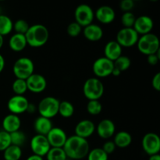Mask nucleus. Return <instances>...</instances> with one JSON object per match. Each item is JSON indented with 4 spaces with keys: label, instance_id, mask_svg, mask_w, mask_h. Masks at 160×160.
<instances>
[{
    "label": "nucleus",
    "instance_id": "nucleus-1",
    "mask_svg": "<svg viewBox=\"0 0 160 160\" xmlns=\"http://www.w3.org/2000/svg\"><path fill=\"white\" fill-rule=\"evenodd\" d=\"M62 148L67 155V157L71 159H84L90 151L87 139L82 138L77 135L67 138Z\"/></svg>",
    "mask_w": 160,
    "mask_h": 160
},
{
    "label": "nucleus",
    "instance_id": "nucleus-43",
    "mask_svg": "<svg viewBox=\"0 0 160 160\" xmlns=\"http://www.w3.org/2000/svg\"><path fill=\"white\" fill-rule=\"evenodd\" d=\"M35 110H36L35 106H34L33 104H31V103H29V106H28V109H27V112H30V113H34Z\"/></svg>",
    "mask_w": 160,
    "mask_h": 160
},
{
    "label": "nucleus",
    "instance_id": "nucleus-32",
    "mask_svg": "<svg viewBox=\"0 0 160 160\" xmlns=\"http://www.w3.org/2000/svg\"><path fill=\"white\" fill-rule=\"evenodd\" d=\"M88 160H108V155L102 148H93L89 151L87 156Z\"/></svg>",
    "mask_w": 160,
    "mask_h": 160
},
{
    "label": "nucleus",
    "instance_id": "nucleus-17",
    "mask_svg": "<svg viewBox=\"0 0 160 160\" xmlns=\"http://www.w3.org/2000/svg\"><path fill=\"white\" fill-rule=\"evenodd\" d=\"M98 136L102 139H109L114 135L116 126L112 120L104 119L99 122L96 128Z\"/></svg>",
    "mask_w": 160,
    "mask_h": 160
},
{
    "label": "nucleus",
    "instance_id": "nucleus-44",
    "mask_svg": "<svg viewBox=\"0 0 160 160\" xmlns=\"http://www.w3.org/2000/svg\"><path fill=\"white\" fill-rule=\"evenodd\" d=\"M27 160H43V158L41 157V156H36V155L33 154L32 156H29V157L27 159Z\"/></svg>",
    "mask_w": 160,
    "mask_h": 160
},
{
    "label": "nucleus",
    "instance_id": "nucleus-42",
    "mask_svg": "<svg viewBox=\"0 0 160 160\" xmlns=\"http://www.w3.org/2000/svg\"><path fill=\"white\" fill-rule=\"evenodd\" d=\"M5 64H6V62H5L4 57L2 56V55L0 54V73L4 70Z\"/></svg>",
    "mask_w": 160,
    "mask_h": 160
},
{
    "label": "nucleus",
    "instance_id": "nucleus-37",
    "mask_svg": "<svg viewBox=\"0 0 160 160\" xmlns=\"http://www.w3.org/2000/svg\"><path fill=\"white\" fill-rule=\"evenodd\" d=\"M67 33L72 38L78 37L82 31V28L76 22H72L67 27Z\"/></svg>",
    "mask_w": 160,
    "mask_h": 160
},
{
    "label": "nucleus",
    "instance_id": "nucleus-5",
    "mask_svg": "<svg viewBox=\"0 0 160 160\" xmlns=\"http://www.w3.org/2000/svg\"><path fill=\"white\" fill-rule=\"evenodd\" d=\"M34 65L33 61L28 57H22L17 59L12 67V72L17 79L26 81L34 73Z\"/></svg>",
    "mask_w": 160,
    "mask_h": 160
},
{
    "label": "nucleus",
    "instance_id": "nucleus-22",
    "mask_svg": "<svg viewBox=\"0 0 160 160\" xmlns=\"http://www.w3.org/2000/svg\"><path fill=\"white\" fill-rule=\"evenodd\" d=\"M34 128L37 132V134L46 136L53 127L52 123L50 119L45 118V117L40 116L34 121Z\"/></svg>",
    "mask_w": 160,
    "mask_h": 160
},
{
    "label": "nucleus",
    "instance_id": "nucleus-11",
    "mask_svg": "<svg viewBox=\"0 0 160 160\" xmlns=\"http://www.w3.org/2000/svg\"><path fill=\"white\" fill-rule=\"evenodd\" d=\"M142 148L148 156L159 154L160 151V138L155 133H148L142 138Z\"/></svg>",
    "mask_w": 160,
    "mask_h": 160
},
{
    "label": "nucleus",
    "instance_id": "nucleus-23",
    "mask_svg": "<svg viewBox=\"0 0 160 160\" xmlns=\"http://www.w3.org/2000/svg\"><path fill=\"white\" fill-rule=\"evenodd\" d=\"M27 45V40L25 38L24 34H14L13 35L11 36L9 41V48L16 52H20L23 51L25 48H26Z\"/></svg>",
    "mask_w": 160,
    "mask_h": 160
},
{
    "label": "nucleus",
    "instance_id": "nucleus-48",
    "mask_svg": "<svg viewBox=\"0 0 160 160\" xmlns=\"http://www.w3.org/2000/svg\"><path fill=\"white\" fill-rule=\"evenodd\" d=\"M0 15H1V12H0Z\"/></svg>",
    "mask_w": 160,
    "mask_h": 160
},
{
    "label": "nucleus",
    "instance_id": "nucleus-33",
    "mask_svg": "<svg viewBox=\"0 0 160 160\" xmlns=\"http://www.w3.org/2000/svg\"><path fill=\"white\" fill-rule=\"evenodd\" d=\"M102 110V106L98 100H91L88 102L87 111L90 115H98Z\"/></svg>",
    "mask_w": 160,
    "mask_h": 160
},
{
    "label": "nucleus",
    "instance_id": "nucleus-47",
    "mask_svg": "<svg viewBox=\"0 0 160 160\" xmlns=\"http://www.w3.org/2000/svg\"><path fill=\"white\" fill-rule=\"evenodd\" d=\"M3 44H4V38H3V36L0 35V48L2 47Z\"/></svg>",
    "mask_w": 160,
    "mask_h": 160
},
{
    "label": "nucleus",
    "instance_id": "nucleus-10",
    "mask_svg": "<svg viewBox=\"0 0 160 160\" xmlns=\"http://www.w3.org/2000/svg\"><path fill=\"white\" fill-rule=\"evenodd\" d=\"M31 148L34 155L41 156H46L47 153L51 148L46 136L36 134L31 140Z\"/></svg>",
    "mask_w": 160,
    "mask_h": 160
},
{
    "label": "nucleus",
    "instance_id": "nucleus-14",
    "mask_svg": "<svg viewBox=\"0 0 160 160\" xmlns=\"http://www.w3.org/2000/svg\"><path fill=\"white\" fill-rule=\"evenodd\" d=\"M28 90L34 93H41L47 87V81L45 77L39 73H33L26 80Z\"/></svg>",
    "mask_w": 160,
    "mask_h": 160
},
{
    "label": "nucleus",
    "instance_id": "nucleus-25",
    "mask_svg": "<svg viewBox=\"0 0 160 160\" xmlns=\"http://www.w3.org/2000/svg\"><path fill=\"white\" fill-rule=\"evenodd\" d=\"M22 156V150L20 147L11 145L3 152L5 160H20Z\"/></svg>",
    "mask_w": 160,
    "mask_h": 160
},
{
    "label": "nucleus",
    "instance_id": "nucleus-2",
    "mask_svg": "<svg viewBox=\"0 0 160 160\" xmlns=\"http://www.w3.org/2000/svg\"><path fill=\"white\" fill-rule=\"evenodd\" d=\"M27 43L33 48H39L47 43L49 38L48 30L45 25L34 24L30 26L25 34Z\"/></svg>",
    "mask_w": 160,
    "mask_h": 160
},
{
    "label": "nucleus",
    "instance_id": "nucleus-34",
    "mask_svg": "<svg viewBox=\"0 0 160 160\" xmlns=\"http://www.w3.org/2000/svg\"><path fill=\"white\" fill-rule=\"evenodd\" d=\"M135 20L136 17L131 12H124L121 17V23L123 25V28H133L134 24V22H135Z\"/></svg>",
    "mask_w": 160,
    "mask_h": 160
},
{
    "label": "nucleus",
    "instance_id": "nucleus-26",
    "mask_svg": "<svg viewBox=\"0 0 160 160\" xmlns=\"http://www.w3.org/2000/svg\"><path fill=\"white\" fill-rule=\"evenodd\" d=\"M13 29V23L9 17L0 15V35L5 36L9 34Z\"/></svg>",
    "mask_w": 160,
    "mask_h": 160
},
{
    "label": "nucleus",
    "instance_id": "nucleus-24",
    "mask_svg": "<svg viewBox=\"0 0 160 160\" xmlns=\"http://www.w3.org/2000/svg\"><path fill=\"white\" fill-rule=\"evenodd\" d=\"M114 144L118 148H127L132 142V137L128 132L124 131H119L114 136Z\"/></svg>",
    "mask_w": 160,
    "mask_h": 160
},
{
    "label": "nucleus",
    "instance_id": "nucleus-4",
    "mask_svg": "<svg viewBox=\"0 0 160 160\" xmlns=\"http://www.w3.org/2000/svg\"><path fill=\"white\" fill-rule=\"evenodd\" d=\"M83 93L89 101L98 100L104 94V85L98 78H88L83 86Z\"/></svg>",
    "mask_w": 160,
    "mask_h": 160
},
{
    "label": "nucleus",
    "instance_id": "nucleus-40",
    "mask_svg": "<svg viewBox=\"0 0 160 160\" xmlns=\"http://www.w3.org/2000/svg\"><path fill=\"white\" fill-rule=\"evenodd\" d=\"M159 50L156 53V54L147 56V61H148V62L150 64V65L156 66L158 64V62H159V61L160 60Z\"/></svg>",
    "mask_w": 160,
    "mask_h": 160
},
{
    "label": "nucleus",
    "instance_id": "nucleus-16",
    "mask_svg": "<svg viewBox=\"0 0 160 160\" xmlns=\"http://www.w3.org/2000/svg\"><path fill=\"white\" fill-rule=\"evenodd\" d=\"M95 126L92 120H81L75 127V135L82 138L87 139L94 134Z\"/></svg>",
    "mask_w": 160,
    "mask_h": 160
},
{
    "label": "nucleus",
    "instance_id": "nucleus-27",
    "mask_svg": "<svg viewBox=\"0 0 160 160\" xmlns=\"http://www.w3.org/2000/svg\"><path fill=\"white\" fill-rule=\"evenodd\" d=\"M74 113V107L73 104L68 101H62L59 102V112L64 118H70Z\"/></svg>",
    "mask_w": 160,
    "mask_h": 160
},
{
    "label": "nucleus",
    "instance_id": "nucleus-31",
    "mask_svg": "<svg viewBox=\"0 0 160 160\" xmlns=\"http://www.w3.org/2000/svg\"><path fill=\"white\" fill-rule=\"evenodd\" d=\"M12 88L16 95H23V94L28 91L26 81L17 78L12 83Z\"/></svg>",
    "mask_w": 160,
    "mask_h": 160
},
{
    "label": "nucleus",
    "instance_id": "nucleus-36",
    "mask_svg": "<svg viewBox=\"0 0 160 160\" xmlns=\"http://www.w3.org/2000/svg\"><path fill=\"white\" fill-rule=\"evenodd\" d=\"M11 145L10 135L4 131H0V152H4Z\"/></svg>",
    "mask_w": 160,
    "mask_h": 160
},
{
    "label": "nucleus",
    "instance_id": "nucleus-9",
    "mask_svg": "<svg viewBox=\"0 0 160 160\" xmlns=\"http://www.w3.org/2000/svg\"><path fill=\"white\" fill-rule=\"evenodd\" d=\"M113 68V62L108 59L105 56L97 59L92 66L93 73L97 78H107L110 76Z\"/></svg>",
    "mask_w": 160,
    "mask_h": 160
},
{
    "label": "nucleus",
    "instance_id": "nucleus-35",
    "mask_svg": "<svg viewBox=\"0 0 160 160\" xmlns=\"http://www.w3.org/2000/svg\"><path fill=\"white\" fill-rule=\"evenodd\" d=\"M30 28V25L26 20H23V19H20V20H17L15 23H13V29L15 30L17 34H24L27 33Z\"/></svg>",
    "mask_w": 160,
    "mask_h": 160
},
{
    "label": "nucleus",
    "instance_id": "nucleus-6",
    "mask_svg": "<svg viewBox=\"0 0 160 160\" xmlns=\"http://www.w3.org/2000/svg\"><path fill=\"white\" fill-rule=\"evenodd\" d=\"M60 102L57 98L52 96L42 98L38 106V111L41 117L51 120L59 112V106Z\"/></svg>",
    "mask_w": 160,
    "mask_h": 160
},
{
    "label": "nucleus",
    "instance_id": "nucleus-38",
    "mask_svg": "<svg viewBox=\"0 0 160 160\" xmlns=\"http://www.w3.org/2000/svg\"><path fill=\"white\" fill-rule=\"evenodd\" d=\"M134 2L133 0H123L120 4V9L124 11V12H131V9L134 8Z\"/></svg>",
    "mask_w": 160,
    "mask_h": 160
},
{
    "label": "nucleus",
    "instance_id": "nucleus-3",
    "mask_svg": "<svg viewBox=\"0 0 160 160\" xmlns=\"http://www.w3.org/2000/svg\"><path fill=\"white\" fill-rule=\"evenodd\" d=\"M159 38L152 33L142 35L137 42L138 49L146 56L156 54L159 50Z\"/></svg>",
    "mask_w": 160,
    "mask_h": 160
},
{
    "label": "nucleus",
    "instance_id": "nucleus-30",
    "mask_svg": "<svg viewBox=\"0 0 160 160\" xmlns=\"http://www.w3.org/2000/svg\"><path fill=\"white\" fill-rule=\"evenodd\" d=\"M113 64L114 67L118 69V70L122 73V72L125 71V70H128V69L130 68L131 64V61L129 57L122 55V56H120L117 60L114 61Z\"/></svg>",
    "mask_w": 160,
    "mask_h": 160
},
{
    "label": "nucleus",
    "instance_id": "nucleus-15",
    "mask_svg": "<svg viewBox=\"0 0 160 160\" xmlns=\"http://www.w3.org/2000/svg\"><path fill=\"white\" fill-rule=\"evenodd\" d=\"M153 27H154V22L151 17L148 16H140L138 17H136L133 28L138 34V35L139 34L145 35V34L151 33Z\"/></svg>",
    "mask_w": 160,
    "mask_h": 160
},
{
    "label": "nucleus",
    "instance_id": "nucleus-8",
    "mask_svg": "<svg viewBox=\"0 0 160 160\" xmlns=\"http://www.w3.org/2000/svg\"><path fill=\"white\" fill-rule=\"evenodd\" d=\"M139 35L133 28H123L118 31L116 42L123 48H130L137 45Z\"/></svg>",
    "mask_w": 160,
    "mask_h": 160
},
{
    "label": "nucleus",
    "instance_id": "nucleus-46",
    "mask_svg": "<svg viewBox=\"0 0 160 160\" xmlns=\"http://www.w3.org/2000/svg\"><path fill=\"white\" fill-rule=\"evenodd\" d=\"M148 160H160V156L159 154L153 155V156H150L149 159Z\"/></svg>",
    "mask_w": 160,
    "mask_h": 160
},
{
    "label": "nucleus",
    "instance_id": "nucleus-28",
    "mask_svg": "<svg viewBox=\"0 0 160 160\" xmlns=\"http://www.w3.org/2000/svg\"><path fill=\"white\" fill-rule=\"evenodd\" d=\"M47 160H67V157L62 148H51L46 155Z\"/></svg>",
    "mask_w": 160,
    "mask_h": 160
},
{
    "label": "nucleus",
    "instance_id": "nucleus-19",
    "mask_svg": "<svg viewBox=\"0 0 160 160\" xmlns=\"http://www.w3.org/2000/svg\"><path fill=\"white\" fill-rule=\"evenodd\" d=\"M21 125L20 117L15 114H9L4 117L2 120L3 131L11 134L12 132L19 131Z\"/></svg>",
    "mask_w": 160,
    "mask_h": 160
},
{
    "label": "nucleus",
    "instance_id": "nucleus-12",
    "mask_svg": "<svg viewBox=\"0 0 160 160\" xmlns=\"http://www.w3.org/2000/svg\"><path fill=\"white\" fill-rule=\"evenodd\" d=\"M29 103V101L25 96L15 95L9 99L7 103V107L11 113L18 116L20 114L27 112Z\"/></svg>",
    "mask_w": 160,
    "mask_h": 160
},
{
    "label": "nucleus",
    "instance_id": "nucleus-21",
    "mask_svg": "<svg viewBox=\"0 0 160 160\" xmlns=\"http://www.w3.org/2000/svg\"><path fill=\"white\" fill-rule=\"evenodd\" d=\"M83 34L86 39L91 42H98L101 40L103 36V30L97 24H92L85 27L83 30Z\"/></svg>",
    "mask_w": 160,
    "mask_h": 160
},
{
    "label": "nucleus",
    "instance_id": "nucleus-45",
    "mask_svg": "<svg viewBox=\"0 0 160 160\" xmlns=\"http://www.w3.org/2000/svg\"><path fill=\"white\" fill-rule=\"evenodd\" d=\"M120 73H121V72H120L118 69H117L114 67L113 70H112V73H111V75H112V76H114V77H118V76H120Z\"/></svg>",
    "mask_w": 160,
    "mask_h": 160
},
{
    "label": "nucleus",
    "instance_id": "nucleus-18",
    "mask_svg": "<svg viewBox=\"0 0 160 160\" xmlns=\"http://www.w3.org/2000/svg\"><path fill=\"white\" fill-rule=\"evenodd\" d=\"M95 17L100 23L103 24L111 23L116 17V12L114 9L109 6H102L95 12Z\"/></svg>",
    "mask_w": 160,
    "mask_h": 160
},
{
    "label": "nucleus",
    "instance_id": "nucleus-13",
    "mask_svg": "<svg viewBox=\"0 0 160 160\" xmlns=\"http://www.w3.org/2000/svg\"><path fill=\"white\" fill-rule=\"evenodd\" d=\"M51 148H62L67 139V134L59 128H52L46 135Z\"/></svg>",
    "mask_w": 160,
    "mask_h": 160
},
{
    "label": "nucleus",
    "instance_id": "nucleus-29",
    "mask_svg": "<svg viewBox=\"0 0 160 160\" xmlns=\"http://www.w3.org/2000/svg\"><path fill=\"white\" fill-rule=\"evenodd\" d=\"M9 135H10L11 145H12L21 148L22 145L26 142V135L23 131H20V130L11 133V134H9Z\"/></svg>",
    "mask_w": 160,
    "mask_h": 160
},
{
    "label": "nucleus",
    "instance_id": "nucleus-41",
    "mask_svg": "<svg viewBox=\"0 0 160 160\" xmlns=\"http://www.w3.org/2000/svg\"><path fill=\"white\" fill-rule=\"evenodd\" d=\"M152 88L157 92L160 91V73H157L152 80Z\"/></svg>",
    "mask_w": 160,
    "mask_h": 160
},
{
    "label": "nucleus",
    "instance_id": "nucleus-39",
    "mask_svg": "<svg viewBox=\"0 0 160 160\" xmlns=\"http://www.w3.org/2000/svg\"><path fill=\"white\" fill-rule=\"evenodd\" d=\"M102 150L109 156V154H112L116 149V145L114 144L113 141H108L103 145Z\"/></svg>",
    "mask_w": 160,
    "mask_h": 160
},
{
    "label": "nucleus",
    "instance_id": "nucleus-20",
    "mask_svg": "<svg viewBox=\"0 0 160 160\" xmlns=\"http://www.w3.org/2000/svg\"><path fill=\"white\" fill-rule=\"evenodd\" d=\"M122 47L116 41H110L106 45L104 48L105 57L114 62L122 55Z\"/></svg>",
    "mask_w": 160,
    "mask_h": 160
},
{
    "label": "nucleus",
    "instance_id": "nucleus-7",
    "mask_svg": "<svg viewBox=\"0 0 160 160\" xmlns=\"http://www.w3.org/2000/svg\"><path fill=\"white\" fill-rule=\"evenodd\" d=\"M75 22L82 28L92 24L95 17V12L90 6L81 4L76 8L74 12Z\"/></svg>",
    "mask_w": 160,
    "mask_h": 160
}]
</instances>
